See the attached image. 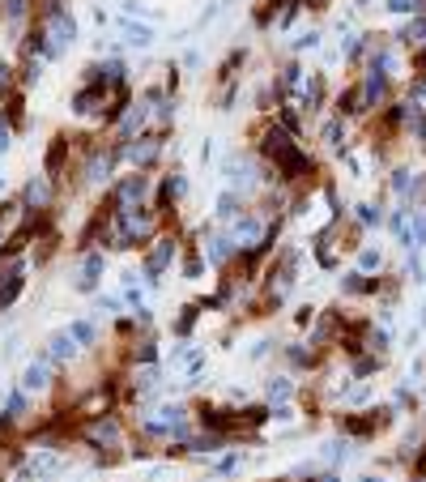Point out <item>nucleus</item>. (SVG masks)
Returning <instances> with one entry per match:
<instances>
[{"instance_id":"f257e3e1","label":"nucleus","mask_w":426,"mask_h":482,"mask_svg":"<svg viewBox=\"0 0 426 482\" xmlns=\"http://www.w3.org/2000/svg\"><path fill=\"white\" fill-rule=\"evenodd\" d=\"M265 154L277 162L282 179H299V175L311 171V158H307V154L294 145V137H286L282 128H269V132H265Z\"/></svg>"},{"instance_id":"f03ea898","label":"nucleus","mask_w":426,"mask_h":482,"mask_svg":"<svg viewBox=\"0 0 426 482\" xmlns=\"http://www.w3.org/2000/svg\"><path fill=\"white\" fill-rule=\"evenodd\" d=\"M85 440L90 449H119V423L111 414H94V423H85Z\"/></svg>"},{"instance_id":"7ed1b4c3","label":"nucleus","mask_w":426,"mask_h":482,"mask_svg":"<svg viewBox=\"0 0 426 482\" xmlns=\"http://www.w3.org/2000/svg\"><path fill=\"white\" fill-rule=\"evenodd\" d=\"M43 34L51 38V47H55V51H64V47L77 38V21H73L64 9H55V13H47V30H43Z\"/></svg>"},{"instance_id":"20e7f679","label":"nucleus","mask_w":426,"mask_h":482,"mask_svg":"<svg viewBox=\"0 0 426 482\" xmlns=\"http://www.w3.org/2000/svg\"><path fill=\"white\" fill-rule=\"evenodd\" d=\"M384 94H388V68L367 64V77H363V103H367V107H380Z\"/></svg>"},{"instance_id":"39448f33","label":"nucleus","mask_w":426,"mask_h":482,"mask_svg":"<svg viewBox=\"0 0 426 482\" xmlns=\"http://www.w3.org/2000/svg\"><path fill=\"white\" fill-rule=\"evenodd\" d=\"M171 261H175V239H158V248L145 256V278H149V282H158V273H162Z\"/></svg>"},{"instance_id":"423d86ee","label":"nucleus","mask_w":426,"mask_h":482,"mask_svg":"<svg viewBox=\"0 0 426 482\" xmlns=\"http://www.w3.org/2000/svg\"><path fill=\"white\" fill-rule=\"evenodd\" d=\"M21 286H26V269H21V265H9V269L0 273V308H9V303L21 295Z\"/></svg>"},{"instance_id":"0eeeda50","label":"nucleus","mask_w":426,"mask_h":482,"mask_svg":"<svg viewBox=\"0 0 426 482\" xmlns=\"http://www.w3.org/2000/svg\"><path fill=\"white\" fill-rule=\"evenodd\" d=\"M102 252H90L85 261H81V278H77V290H94L98 286V273H102Z\"/></svg>"},{"instance_id":"6e6552de","label":"nucleus","mask_w":426,"mask_h":482,"mask_svg":"<svg viewBox=\"0 0 426 482\" xmlns=\"http://www.w3.org/2000/svg\"><path fill=\"white\" fill-rule=\"evenodd\" d=\"M102 98H107V85H85V90L73 98V111H77V115H90V111H98Z\"/></svg>"},{"instance_id":"1a4fd4ad","label":"nucleus","mask_w":426,"mask_h":482,"mask_svg":"<svg viewBox=\"0 0 426 482\" xmlns=\"http://www.w3.org/2000/svg\"><path fill=\"white\" fill-rule=\"evenodd\" d=\"M124 154H128L137 167H145V162H154V158H158V137H141V141H137V145H128Z\"/></svg>"},{"instance_id":"9d476101","label":"nucleus","mask_w":426,"mask_h":482,"mask_svg":"<svg viewBox=\"0 0 426 482\" xmlns=\"http://www.w3.org/2000/svg\"><path fill=\"white\" fill-rule=\"evenodd\" d=\"M47 201H51L47 179H30V188H26V205H30V209H47Z\"/></svg>"},{"instance_id":"9b49d317","label":"nucleus","mask_w":426,"mask_h":482,"mask_svg":"<svg viewBox=\"0 0 426 482\" xmlns=\"http://www.w3.org/2000/svg\"><path fill=\"white\" fill-rule=\"evenodd\" d=\"M47 380H51V376H47V363H30V367L21 372V389H34V393H38V389H47Z\"/></svg>"},{"instance_id":"f8f14e48","label":"nucleus","mask_w":426,"mask_h":482,"mask_svg":"<svg viewBox=\"0 0 426 482\" xmlns=\"http://www.w3.org/2000/svg\"><path fill=\"white\" fill-rule=\"evenodd\" d=\"M376 286H380V282H371L367 273H346V278H341V290H350V295H371Z\"/></svg>"},{"instance_id":"ddd939ff","label":"nucleus","mask_w":426,"mask_h":482,"mask_svg":"<svg viewBox=\"0 0 426 482\" xmlns=\"http://www.w3.org/2000/svg\"><path fill=\"white\" fill-rule=\"evenodd\" d=\"M397 38H401V43H422V38H426V13H418L414 21H405Z\"/></svg>"},{"instance_id":"4468645a","label":"nucleus","mask_w":426,"mask_h":482,"mask_svg":"<svg viewBox=\"0 0 426 482\" xmlns=\"http://www.w3.org/2000/svg\"><path fill=\"white\" fill-rule=\"evenodd\" d=\"M73 342H77L73 333H55V337H51V359H73V355H77Z\"/></svg>"},{"instance_id":"2eb2a0df","label":"nucleus","mask_w":426,"mask_h":482,"mask_svg":"<svg viewBox=\"0 0 426 482\" xmlns=\"http://www.w3.org/2000/svg\"><path fill=\"white\" fill-rule=\"evenodd\" d=\"M26 17V0H0V21L4 26H17Z\"/></svg>"},{"instance_id":"dca6fc26","label":"nucleus","mask_w":426,"mask_h":482,"mask_svg":"<svg viewBox=\"0 0 426 482\" xmlns=\"http://www.w3.org/2000/svg\"><path fill=\"white\" fill-rule=\"evenodd\" d=\"M405 128L414 132V141H418V145H426V111H422V107H418V103H414V111H410V120H405Z\"/></svg>"},{"instance_id":"f3484780","label":"nucleus","mask_w":426,"mask_h":482,"mask_svg":"<svg viewBox=\"0 0 426 482\" xmlns=\"http://www.w3.org/2000/svg\"><path fill=\"white\" fill-rule=\"evenodd\" d=\"M324 141H329L333 150H341V145H346V124H341V115L324 124Z\"/></svg>"},{"instance_id":"a211bd4d","label":"nucleus","mask_w":426,"mask_h":482,"mask_svg":"<svg viewBox=\"0 0 426 482\" xmlns=\"http://www.w3.org/2000/svg\"><path fill=\"white\" fill-rule=\"evenodd\" d=\"M64 150H68V141H64V137H55V141H51V150H47V171H51V175L60 171V162H64Z\"/></svg>"},{"instance_id":"6ab92c4d","label":"nucleus","mask_w":426,"mask_h":482,"mask_svg":"<svg viewBox=\"0 0 426 482\" xmlns=\"http://www.w3.org/2000/svg\"><path fill=\"white\" fill-rule=\"evenodd\" d=\"M209 261H218V265H222V261H230V239H222V235H218V239H209Z\"/></svg>"},{"instance_id":"aec40b11","label":"nucleus","mask_w":426,"mask_h":482,"mask_svg":"<svg viewBox=\"0 0 426 482\" xmlns=\"http://www.w3.org/2000/svg\"><path fill=\"white\" fill-rule=\"evenodd\" d=\"M235 214H239L235 192H222V197H218V218H235Z\"/></svg>"},{"instance_id":"412c9836","label":"nucleus","mask_w":426,"mask_h":482,"mask_svg":"<svg viewBox=\"0 0 426 482\" xmlns=\"http://www.w3.org/2000/svg\"><path fill=\"white\" fill-rule=\"evenodd\" d=\"M410 226H414V243L418 248H426V214L418 209V214H410Z\"/></svg>"},{"instance_id":"4be33fe9","label":"nucleus","mask_w":426,"mask_h":482,"mask_svg":"<svg viewBox=\"0 0 426 482\" xmlns=\"http://www.w3.org/2000/svg\"><path fill=\"white\" fill-rule=\"evenodd\" d=\"M128 43H132V47H149V43H154V34H149L145 26H128Z\"/></svg>"},{"instance_id":"5701e85b","label":"nucleus","mask_w":426,"mask_h":482,"mask_svg":"<svg viewBox=\"0 0 426 482\" xmlns=\"http://www.w3.org/2000/svg\"><path fill=\"white\" fill-rule=\"evenodd\" d=\"M183 188H188V184H183V175H171V179L162 184V201H171V197H183Z\"/></svg>"},{"instance_id":"b1692460","label":"nucleus","mask_w":426,"mask_h":482,"mask_svg":"<svg viewBox=\"0 0 426 482\" xmlns=\"http://www.w3.org/2000/svg\"><path fill=\"white\" fill-rule=\"evenodd\" d=\"M380 218H384V214H380L376 205H358V222H363V226H380Z\"/></svg>"},{"instance_id":"393cba45","label":"nucleus","mask_w":426,"mask_h":482,"mask_svg":"<svg viewBox=\"0 0 426 482\" xmlns=\"http://www.w3.org/2000/svg\"><path fill=\"white\" fill-rule=\"evenodd\" d=\"M192 325H196V308H183V316L175 320V333H188Z\"/></svg>"},{"instance_id":"a878e982","label":"nucleus","mask_w":426,"mask_h":482,"mask_svg":"<svg viewBox=\"0 0 426 482\" xmlns=\"http://www.w3.org/2000/svg\"><path fill=\"white\" fill-rule=\"evenodd\" d=\"M68 333H73V337H77V342H85V346H90V342H94V329H90V325H85V320H77V325H73V329H68Z\"/></svg>"},{"instance_id":"bb28decb","label":"nucleus","mask_w":426,"mask_h":482,"mask_svg":"<svg viewBox=\"0 0 426 482\" xmlns=\"http://www.w3.org/2000/svg\"><path fill=\"white\" fill-rule=\"evenodd\" d=\"M388 9H393V13H422L418 0H388Z\"/></svg>"},{"instance_id":"cd10ccee","label":"nucleus","mask_w":426,"mask_h":482,"mask_svg":"<svg viewBox=\"0 0 426 482\" xmlns=\"http://www.w3.org/2000/svg\"><path fill=\"white\" fill-rule=\"evenodd\" d=\"M371 372H380V359H358L354 363V376H371Z\"/></svg>"},{"instance_id":"c85d7f7f","label":"nucleus","mask_w":426,"mask_h":482,"mask_svg":"<svg viewBox=\"0 0 426 482\" xmlns=\"http://www.w3.org/2000/svg\"><path fill=\"white\" fill-rule=\"evenodd\" d=\"M269 397L286 402V397H290V384H286V380H269Z\"/></svg>"},{"instance_id":"c756f323","label":"nucleus","mask_w":426,"mask_h":482,"mask_svg":"<svg viewBox=\"0 0 426 482\" xmlns=\"http://www.w3.org/2000/svg\"><path fill=\"white\" fill-rule=\"evenodd\" d=\"M358 265H363V269H380V252H371V248H367V252L358 256Z\"/></svg>"},{"instance_id":"7c9ffc66","label":"nucleus","mask_w":426,"mask_h":482,"mask_svg":"<svg viewBox=\"0 0 426 482\" xmlns=\"http://www.w3.org/2000/svg\"><path fill=\"white\" fill-rule=\"evenodd\" d=\"M154 355H158L154 342H141V346H137V359H141V363H154Z\"/></svg>"},{"instance_id":"2f4dec72","label":"nucleus","mask_w":426,"mask_h":482,"mask_svg":"<svg viewBox=\"0 0 426 482\" xmlns=\"http://www.w3.org/2000/svg\"><path fill=\"white\" fill-rule=\"evenodd\" d=\"M137 384H141V389H154V384H158V372H154V367H145V372L137 376Z\"/></svg>"},{"instance_id":"473e14b6","label":"nucleus","mask_w":426,"mask_h":482,"mask_svg":"<svg viewBox=\"0 0 426 482\" xmlns=\"http://www.w3.org/2000/svg\"><path fill=\"white\" fill-rule=\"evenodd\" d=\"M9 81H13V68H9V64H0V94L9 90Z\"/></svg>"},{"instance_id":"72a5a7b5","label":"nucleus","mask_w":426,"mask_h":482,"mask_svg":"<svg viewBox=\"0 0 426 482\" xmlns=\"http://www.w3.org/2000/svg\"><path fill=\"white\" fill-rule=\"evenodd\" d=\"M316 43H320V34H316V30H307V34L299 38V47H316Z\"/></svg>"},{"instance_id":"f704fd0d","label":"nucleus","mask_w":426,"mask_h":482,"mask_svg":"<svg viewBox=\"0 0 426 482\" xmlns=\"http://www.w3.org/2000/svg\"><path fill=\"white\" fill-rule=\"evenodd\" d=\"M183 269H188V278H196V273H201V256H188V265H183Z\"/></svg>"},{"instance_id":"c9c22d12","label":"nucleus","mask_w":426,"mask_h":482,"mask_svg":"<svg viewBox=\"0 0 426 482\" xmlns=\"http://www.w3.org/2000/svg\"><path fill=\"white\" fill-rule=\"evenodd\" d=\"M9 137H13V132H9V124H0V154L9 150Z\"/></svg>"},{"instance_id":"e433bc0d","label":"nucleus","mask_w":426,"mask_h":482,"mask_svg":"<svg viewBox=\"0 0 426 482\" xmlns=\"http://www.w3.org/2000/svg\"><path fill=\"white\" fill-rule=\"evenodd\" d=\"M320 482H337V474H324V478H320Z\"/></svg>"},{"instance_id":"4c0bfd02","label":"nucleus","mask_w":426,"mask_h":482,"mask_svg":"<svg viewBox=\"0 0 426 482\" xmlns=\"http://www.w3.org/2000/svg\"><path fill=\"white\" fill-rule=\"evenodd\" d=\"M363 482H384V478H376V474H367V478H363Z\"/></svg>"},{"instance_id":"58836bf2","label":"nucleus","mask_w":426,"mask_h":482,"mask_svg":"<svg viewBox=\"0 0 426 482\" xmlns=\"http://www.w3.org/2000/svg\"><path fill=\"white\" fill-rule=\"evenodd\" d=\"M418 64H422V68H426V51H422V60H418Z\"/></svg>"},{"instance_id":"ea45409f","label":"nucleus","mask_w":426,"mask_h":482,"mask_svg":"<svg viewBox=\"0 0 426 482\" xmlns=\"http://www.w3.org/2000/svg\"><path fill=\"white\" fill-rule=\"evenodd\" d=\"M422 282H426V278H422Z\"/></svg>"}]
</instances>
